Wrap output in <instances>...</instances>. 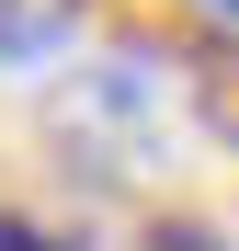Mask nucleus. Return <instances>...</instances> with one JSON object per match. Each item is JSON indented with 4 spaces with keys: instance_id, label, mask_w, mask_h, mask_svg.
Segmentation results:
<instances>
[{
    "instance_id": "4",
    "label": "nucleus",
    "mask_w": 239,
    "mask_h": 251,
    "mask_svg": "<svg viewBox=\"0 0 239 251\" xmlns=\"http://www.w3.org/2000/svg\"><path fill=\"white\" fill-rule=\"evenodd\" d=\"M194 12H205V23L228 34V46H239V0H194Z\"/></svg>"
},
{
    "instance_id": "2",
    "label": "nucleus",
    "mask_w": 239,
    "mask_h": 251,
    "mask_svg": "<svg viewBox=\"0 0 239 251\" xmlns=\"http://www.w3.org/2000/svg\"><path fill=\"white\" fill-rule=\"evenodd\" d=\"M68 23H80V0H0V69L57 57V46H68Z\"/></svg>"
},
{
    "instance_id": "1",
    "label": "nucleus",
    "mask_w": 239,
    "mask_h": 251,
    "mask_svg": "<svg viewBox=\"0 0 239 251\" xmlns=\"http://www.w3.org/2000/svg\"><path fill=\"white\" fill-rule=\"evenodd\" d=\"M171 92H159V69L148 57H103V69H80L68 92L46 103V137L68 172H91V183H148L159 160H171Z\"/></svg>"
},
{
    "instance_id": "3",
    "label": "nucleus",
    "mask_w": 239,
    "mask_h": 251,
    "mask_svg": "<svg viewBox=\"0 0 239 251\" xmlns=\"http://www.w3.org/2000/svg\"><path fill=\"white\" fill-rule=\"evenodd\" d=\"M148 251H228V240H217V228H194V217H159V228H148Z\"/></svg>"
}]
</instances>
